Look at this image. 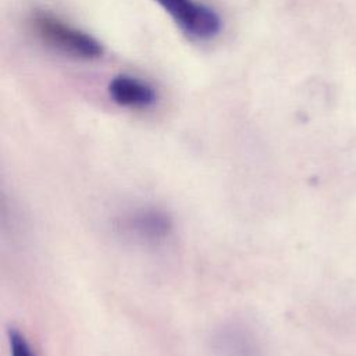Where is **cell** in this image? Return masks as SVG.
<instances>
[{
	"label": "cell",
	"instance_id": "obj_1",
	"mask_svg": "<svg viewBox=\"0 0 356 356\" xmlns=\"http://www.w3.org/2000/svg\"><path fill=\"white\" fill-rule=\"evenodd\" d=\"M32 32L44 44L78 58L102 56V44L86 32L67 24L46 10H35L28 18Z\"/></svg>",
	"mask_w": 356,
	"mask_h": 356
},
{
	"label": "cell",
	"instance_id": "obj_2",
	"mask_svg": "<svg viewBox=\"0 0 356 356\" xmlns=\"http://www.w3.org/2000/svg\"><path fill=\"white\" fill-rule=\"evenodd\" d=\"M182 29L185 35L199 40L214 38L221 31L218 14L206 4L195 0H154Z\"/></svg>",
	"mask_w": 356,
	"mask_h": 356
},
{
	"label": "cell",
	"instance_id": "obj_3",
	"mask_svg": "<svg viewBox=\"0 0 356 356\" xmlns=\"http://www.w3.org/2000/svg\"><path fill=\"white\" fill-rule=\"evenodd\" d=\"M108 93L117 104L129 108L150 107L157 97L149 83L129 75L114 76L108 83Z\"/></svg>",
	"mask_w": 356,
	"mask_h": 356
},
{
	"label": "cell",
	"instance_id": "obj_4",
	"mask_svg": "<svg viewBox=\"0 0 356 356\" xmlns=\"http://www.w3.org/2000/svg\"><path fill=\"white\" fill-rule=\"evenodd\" d=\"M127 228L142 238H160L167 234L170 221L159 211H140L127 220Z\"/></svg>",
	"mask_w": 356,
	"mask_h": 356
},
{
	"label": "cell",
	"instance_id": "obj_5",
	"mask_svg": "<svg viewBox=\"0 0 356 356\" xmlns=\"http://www.w3.org/2000/svg\"><path fill=\"white\" fill-rule=\"evenodd\" d=\"M8 341H10L11 356H35L28 342L25 341V338L17 330L8 331Z\"/></svg>",
	"mask_w": 356,
	"mask_h": 356
}]
</instances>
